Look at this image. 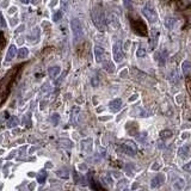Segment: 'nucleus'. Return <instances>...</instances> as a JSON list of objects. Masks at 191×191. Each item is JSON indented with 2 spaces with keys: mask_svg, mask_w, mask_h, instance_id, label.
<instances>
[{
  "mask_svg": "<svg viewBox=\"0 0 191 191\" xmlns=\"http://www.w3.org/2000/svg\"><path fill=\"white\" fill-rule=\"evenodd\" d=\"M92 20H93L96 27H97L98 30L104 31V29H105V16H104V12H103V10L99 5L94 6L93 10H92Z\"/></svg>",
  "mask_w": 191,
  "mask_h": 191,
  "instance_id": "1",
  "label": "nucleus"
},
{
  "mask_svg": "<svg viewBox=\"0 0 191 191\" xmlns=\"http://www.w3.org/2000/svg\"><path fill=\"white\" fill-rule=\"evenodd\" d=\"M71 27H72L73 35H74V40L75 41H80L84 37V29H82V25H81L80 20L79 19H75V18L72 19Z\"/></svg>",
  "mask_w": 191,
  "mask_h": 191,
  "instance_id": "2",
  "label": "nucleus"
},
{
  "mask_svg": "<svg viewBox=\"0 0 191 191\" xmlns=\"http://www.w3.org/2000/svg\"><path fill=\"white\" fill-rule=\"evenodd\" d=\"M142 13L143 16L150 22V23H155L158 20V14L155 12V10L153 9V6L150 5V3H147L143 7H142Z\"/></svg>",
  "mask_w": 191,
  "mask_h": 191,
  "instance_id": "3",
  "label": "nucleus"
},
{
  "mask_svg": "<svg viewBox=\"0 0 191 191\" xmlns=\"http://www.w3.org/2000/svg\"><path fill=\"white\" fill-rule=\"evenodd\" d=\"M121 148L122 150L125 153V154H128V155H135L137 153V146L133 142V141H124L122 145H121Z\"/></svg>",
  "mask_w": 191,
  "mask_h": 191,
  "instance_id": "4",
  "label": "nucleus"
},
{
  "mask_svg": "<svg viewBox=\"0 0 191 191\" xmlns=\"http://www.w3.org/2000/svg\"><path fill=\"white\" fill-rule=\"evenodd\" d=\"M112 57L115 62H121L123 60V51H122V46L121 42H116L112 47Z\"/></svg>",
  "mask_w": 191,
  "mask_h": 191,
  "instance_id": "5",
  "label": "nucleus"
},
{
  "mask_svg": "<svg viewBox=\"0 0 191 191\" xmlns=\"http://www.w3.org/2000/svg\"><path fill=\"white\" fill-rule=\"evenodd\" d=\"M104 56H105V51H104L103 48H101V47H94V59H96V62L101 63L104 60Z\"/></svg>",
  "mask_w": 191,
  "mask_h": 191,
  "instance_id": "6",
  "label": "nucleus"
},
{
  "mask_svg": "<svg viewBox=\"0 0 191 191\" xmlns=\"http://www.w3.org/2000/svg\"><path fill=\"white\" fill-rule=\"evenodd\" d=\"M121 106H122V99L121 98H115L109 103V108L114 112H117L121 109Z\"/></svg>",
  "mask_w": 191,
  "mask_h": 191,
  "instance_id": "7",
  "label": "nucleus"
},
{
  "mask_svg": "<svg viewBox=\"0 0 191 191\" xmlns=\"http://www.w3.org/2000/svg\"><path fill=\"white\" fill-rule=\"evenodd\" d=\"M164 180H165V177H164L163 174H158L156 177H154V178L152 179L150 185H152V187H159L160 185H163Z\"/></svg>",
  "mask_w": 191,
  "mask_h": 191,
  "instance_id": "8",
  "label": "nucleus"
},
{
  "mask_svg": "<svg viewBox=\"0 0 191 191\" xmlns=\"http://www.w3.org/2000/svg\"><path fill=\"white\" fill-rule=\"evenodd\" d=\"M59 146L62 147V148H65V149H71L73 147V143L68 139H60L59 140Z\"/></svg>",
  "mask_w": 191,
  "mask_h": 191,
  "instance_id": "9",
  "label": "nucleus"
},
{
  "mask_svg": "<svg viewBox=\"0 0 191 191\" xmlns=\"http://www.w3.org/2000/svg\"><path fill=\"white\" fill-rule=\"evenodd\" d=\"M60 72H61V68H60L59 66H54V67H50V68L48 69L49 77H50V78H53V79L57 78V77L60 75Z\"/></svg>",
  "mask_w": 191,
  "mask_h": 191,
  "instance_id": "10",
  "label": "nucleus"
},
{
  "mask_svg": "<svg viewBox=\"0 0 191 191\" xmlns=\"http://www.w3.org/2000/svg\"><path fill=\"white\" fill-rule=\"evenodd\" d=\"M17 49L14 46H10L9 50H7V54H6V61H11L16 55H17Z\"/></svg>",
  "mask_w": 191,
  "mask_h": 191,
  "instance_id": "11",
  "label": "nucleus"
},
{
  "mask_svg": "<svg viewBox=\"0 0 191 191\" xmlns=\"http://www.w3.org/2000/svg\"><path fill=\"white\" fill-rule=\"evenodd\" d=\"M182 71L184 75H189L191 73V62L190 61H184L182 63Z\"/></svg>",
  "mask_w": 191,
  "mask_h": 191,
  "instance_id": "12",
  "label": "nucleus"
},
{
  "mask_svg": "<svg viewBox=\"0 0 191 191\" xmlns=\"http://www.w3.org/2000/svg\"><path fill=\"white\" fill-rule=\"evenodd\" d=\"M189 153H190V147H189V145H185V146L180 147L179 150H178V154H179V156H182V158H187V156H189Z\"/></svg>",
  "mask_w": 191,
  "mask_h": 191,
  "instance_id": "13",
  "label": "nucleus"
},
{
  "mask_svg": "<svg viewBox=\"0 0 191 191\" xmlns=\"http://www.w3.org/2000/svg\"><path fill=\"white\" fill-rule=\"evenodd\" d=\"M18 124H19V119L16 116H12V117H10L7 119V127L9 128H14V127H17Z\"/></svg>",
  "mask_w": 191,
  "mask_h": 191,
  "instance_id": "14",
  "label": "nucleus"
},
{
  "mask_svg": "<svg viewBox=\"0 0 191 191\" xmlns=\"http://www.w3.org/2000/svg\"><path fill=\"white\" fill-rule=\"evenodd\" d=\"M153 34H154V38L152 36V40H150V48L154 49L156 47V43H158V38H159V33L158 30H153Z\"/></svg>",
  "mask_w": 191,
  "mask_h": 191,
  "instance_id": "15",
  "label": "nucleus"
},
{
  "mask_svg": "<svg viewBox=\"0 0 191 191\" xmlns=\"http://www.w3.org/2000/svg\"><path fill=\"white\" fill-rule=\"evenodd\" d=\"M176 23H177V19L176 18H172V17H170V18H167L165 20V25H166L167 29H173L174 25H176Z\"/></svg>",
  "mask_w": 191,
  "mask_h": 191,
  "instance_id": "16",
  "label": "nucleus"
},
{
  "mask_svg": "<svg viewBox=\"0 0 191 191\" xmlns=\"http://www.w3.org/2000/svg\"><path fill=\"white\" fill-rule=\"evenodd\" d=\"M17 56H18V59H26L29 56V49L27 48H20Z\"/></svg>",
  "mask_w": 191,
  "mask_h": 191,
  "instance_id": "17",
  "label": "nucleus"
},
{
  "mask_svg": "<svg viewBox=\"0 0 191 191\" xmlns=\"http://www.w3.org/2000/svg\"><path fill=\"white\" fill-rule=\"evenodd\" d=\"M79 111H80V108H78V106H75V108L72 109V116H71V122H72V123H75V122H77Z\"/></svg>",
  "mask_w": 191,
  "mask_h": 191,
  "instance_id": "18",
  "label": "nucleus"
},
{
  "mask_svg": "<svg viewBox=\"0 0 191 191\" xmlns=\"http://www.w3.org/2000/svg\"><path fill=\"white\" fill-rule=\"evenodd\" d=\"M56 174H57V177H60V178H63V179H67V178L69 177V173H68V170H67V169H62V170H59V171L56 172Z\"/></svg>",
  "mask_w": 191,
  "mask_h": 191,
  "instance_id": "19",
  "label": "nucleus"
},
{
  "mask_svg": "<svg viewBox=\"0 0 191 191\" xmlns=\"http://www.w3.org/2000/svg\"><path fill=\"white\" fill-rule=\"evenodd\" d=\"M172 135H173V133H172V130H170V129H165V130L160 132V137H161L163 140L170 139V137H172Z\"/></svg>",
  "mask_w": 191,
  "mask_h": 191,
  "instance_id": "20",
  "label": "nucleus"
},
{
  "mask_svg": "<svg viewBox=\"0 0 191 191\" xmlns=\"http://www.w3.org/2000/svg\"><path fill=\"white\" fill-rule=\"evenodd\" d=\"M46 179H47V172L46 171H40L38 174H37V182L40 184H43L46 182Z\"/></svg>",
  "mask_w": 191,
  "mask_h": 191,
  "instance_id": "21",
  "label": "nucleus"
},
{
  "mask_svg": "<svg viewBox=\"0 0 191 191\" xmlns=\"http://www.w3.org/2000/svg\"><path fill=\"white\" fill-rule=\"evenodd\" d=\"M104 68H105L109 73H114V72H115V65H114V63H111V62L104 63Z\"/></svg>",
  "mask_w": 191,
  "mask_h": 191,
  "instance_id": "22",
  "label": "nucleus"
},
{
  "mask_svg": "<svg viewBox=\"0 0 191 191\" xmlns=\"http://www.w3.org/2000/svg\"><path fill=\"white\" fill-rule=\"evenodd\" d=\"M174 186L179 190V189H183L185 186V182L184 179H177V182H174Z\"/></svg>",
  "mask_w": 191,
  "mask_h": 191,
  "instance_id": "23",
  "label": "nucleus"
},
{
  "mask_svg": "<svg viewBox=\"0 0 191 191\" xmlns=\"http://www.w3.org/2000/svg\"><path fill=\"white\" fill-rule=\"evenodd\" d=\"M50 119H51V122H53L54 125H57L59 122H60V116H59L57 114H53L51 117H50Z\"/></svg>",
  "mask_w": 191,
  "mask_h": 191,
  "instance_id": "24",
  "label": "nucleus"
},
{
  "mask_svg": "<svg viewBox=\"0 0 191 191\" xmlns=\"http://www.w3.org/2000/svg\"><path fill=\"white\" fill-rule=\"evenodd\" d=\"M146 55V49L143 48V47H140L139 49H137V51H136V56L137 57H143Z\"/></svg>",
  "mask_w": 191,
  "mask_h": 191,
  "instance_id": "25",
  "label": "nucleus"
},
{
  "mask_svg": "<svg viewBox=\"0 0 191 191\" xmlns=\"http://www.w3.org/2000/svg\"><path fill=\"white\" fill-rule=\"evenodd\" d=\"M61 18H62V12H61V11H57V12H55V13H54L53 20H54V22H59Z\"/></svg>",
  "mask_w": 191,
  "mask_h": 191,
  "instance_id": "26",
  "label": "nucleus"
},
{
  "mask_svg": "<svg viewBox=\"0 0 191 191\" xmlns=\"http://www.w3.org/2000/svg\"><path fill=\"white\" fill-rule=\"evenodd\" d=\"M66 74H67V71H65V72H63V73L60 75V78H57V79H56L55 85H60V84H61V81L63 80V78H65V75H66Z\"/></svg>",
  "mask_w": 191,
  "mask_h": 191,
  "instance_id": "27",
  "label": "nucleus"
},
{
  "mask_svg": "<svg viewBox=\"0 0 191 191\" xmlns=\"http://www.w3.org/2000/svg\"><path fill=\"white\" fill-rule=\"evenodd\" d=\"M146 137H147V133H141L140 135H137V140L140 142H143L146 140Z\"/></svg>",
  "mask_w": 191,
  "mask_h": 191,
  "instance_id": "28",
  "label": "nucleus"
},
{
  "mask_svg": "<svg viewBox=\"0 0 191 191\" xmlns=\"http://www.w3.org/2000/svg\"><path fill=\"white\" fill-rule=\"evenodd\" d=\"M61 6H62L63 11H66L68 7V0H61Z\"/></svg>",
  "mask_w": 191,
  "mask_h": 191,
  "instance_id": "29",
  "label": "nucleus"
},
{
  "mask_svg": "<svg viewBox=\"0 0 191 191\" xmlns=\"http://www.w3.org/2000/svg\"><path fill=\"white\" fill-rule=\"evenodd\" d=\"M183 170L186 171V172H191V161L187 163V164H185V165L183 166Z\"/></svg>",
  "mask_w": 191,
  "mask_h": 191,
  "instance_id": "30",
  "label": "nucleus"
},
{
  "mask_svg": "<svg viewBox=\"0 0 191 191\" xmlns=\"http://www.w3.org/2000/svg\"><path fill=\"white\" fill-rule=\"evenodd\" d=\"M124 6L127 9H130L132 7V0H124Z\"/></svg>",
  "mask_w": 191,
  "mask_h": 191,
  "instance_id": "31",
  "label": "nucleus"
},
{
  "mask_svg": "<svg viewBox=\"0 0 191 191\" xmlns=\"http://www.w3.org/2000/svg\"><path fill=\"white\" fill-rule=\"evenodd\" d=\"M74 179H75V182H77V183H80L79 180H82V178L79 176V173H78V172H74Z\"/></svg>",
  "mask_w": 191,
  "mask_h": 191,
  "instance_id": "32",
  "label": "nucleus"
},
{
  "mask_svg": "<svg viewBox=\"0 0 191 191\" xmlns=\"http://www.w3.org/2000/svg\"><path fill=\"white\" fill-rule=\"evenodd\" d=\"M1 27H3V29H5V27H6V22H5L4 16H1Z\"/></svg>",
  "mask_w": 191,
  "mask_h": 191,
  "instance_id": "33",
  "label": "nucleus"
},
{
  "mask_svg": "<svg viewBox=\"0 0 191 191\" xmlns=\"http://www.w3.org/2000/svg\"><path fill=\"white\" fill-rule=\"evenodd\" d=\"M127 73H128V71H127V69H123V71L121 72V78H123V77H127Z\"/></svg>",
  "mask_w": 191,
  "mask_h": 191,
  "instance_id": "34",
  "label": "nucleus"
},
{
  "mask_svg": "<svg viewBox=\"0 0 191 191\" xmlns=\"http://www.w3.org/2000/svg\"><path fill=\"white\" fill-rule=\"evenodd\" d=\"M24 29H25V26H24V25H22V26H19V27H18V29L16 30V34H18V33H19V31H23Z\"/></svg>",
  "mask_w": 191,
  "mask_h": 191,
  "instance_id": "35",
  "label": "nucleus"
},
{
  "mask_svg": "<svg viewBox=\"0 0 191 191\" xmlns=\"http://www.w3.org/2000/svg\"><path fill=\"white\" fill-rule=\"evenodd\" d=\"M136 98H137V94H135V96H133V97H132V98H130L129 101H130V102H133V101H134V99H136Z\"/></svg>",
  "mask_w": 191,
  "mask_h": 191,
  "instance_id": "36",
  "label": "nucleus"
},
{
  "mask_svg": "<svg viewBox=\"0 0 191 191\" xmlns=\"http://www.w3.org/2000/svg\"><path fill=\"white\" fill-rule=\"evenodd\" d=\"M20 1H22V3H24V4H29V3L31 1V0H20Z\"/></svg>",
  "mask_w": 191,
  "mask_h": 191,
  "instance_id": "37",
  "label": "nucleus"
},
{
  "mask_svg": "<svg viewBox=\"0 0 191 191\" xmlns=\"http://www.w3.org/2000/svg\"><path fill=\"white\" fill-rule=\"evenodd\" d=\"M105 119H110V117H101V121H105Z\"/></svg>",
  "mask_w": 191,
  "mask_h": 191,
  "instance_id": "38",
  "label": "nucleus"
},
{
  "mask_svg": "<svg viewBox=\"0 0 191 191\" xmlns=\"http://www.w3.org/2000/svg\"><path fill=\"white\" fill-rule=\"evenodd\" d=\"M14 11H16V9H14V7H13V9H11V10H9V12H10V13H13Z\"/></svg>",
  "mask_w": 191,
  "mask_h": 191,
  "instance_id": "39",
  "label": "nucleus"
},
{
  "mask_svg": "<svg viewBox=\"0 0 191 191\" xmlns=\"http://www.w3.org/2000/svg\"><path fill=\"white\" fill-rule=\"evenodd\" d=\"M34 187H35V184H31V185H30V190H33Z\"/></svg>",
  "mask_w": 191,
  "mask_h": 191,
  "instance_id": "40",
  "label": "nucleus"
},
{
  "mask_svg": "<svg viewBox=\"0 0 191 191\" xmlns=\"http://www.w3.org/2000/svg\"><path fill=\"white\" fill-rule=\"evenodd\" d=\"M123 191H132V190H129V189H124Z\"/></svg>",
  "mask_w": 191,
  "mask_h": 191,
  "instance_id": "41",
  "label": "nucleus"
},
{
  "mask_svg": "<svg viewBox=\"0 0 191 191\" xmlns=\"http://www.w3.org/2000/svg\"><path fill=\"white\" fill-rule=\"evenodd\" d=\"M116 1H117V0H116Z\"/></svg>",
  "mask_w": 191,
  "mask_h": 191,
  "instance_id": "42",
  "label": "nucleus"
}]
</instances>
